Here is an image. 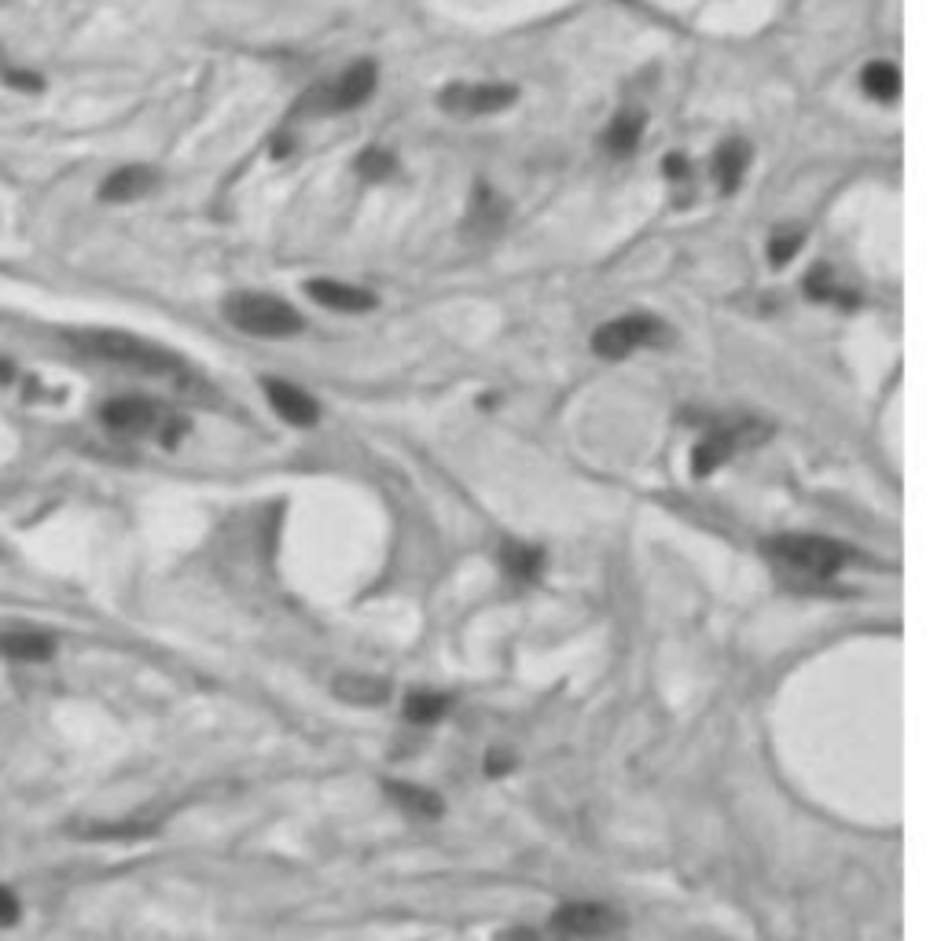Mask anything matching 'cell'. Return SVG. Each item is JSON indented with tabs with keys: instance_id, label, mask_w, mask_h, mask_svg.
<instances>
[{
	"instance_id": "cell-1",
	"label": "cell",
	"mask_w": 941,
	"mask_h": 941,
	"mask_svg": "<svg viewBox=\"0 0 941 941\" xmlns=\"http://www.w3.org/2000/svg\"><path fill=\"white\" fill-rule=\"evenodd\" d=\"M761 548L787 574H802V578L813 581L835 578L853 556L842 541H831V537H820V533H780V537H769Z\"/></svg>"
},
{
	"instance_id": "cell-2",
	"label": "cell",
	"mask_w": 941,
	"mask_h": 941,
	"mask_svg": "<svg viewBox=\"0 0 941 941\" xmlns=\"http://www.w3.org/2000/svg\"><path fill=\"white\" fill-rule=\"evenodd\" d=\"M78 346L89 353V357L122 364V368L140 372V375H181L184 372V361L173 350H166L159 342L140 339V335H125V331H85V335H78Z\"/></svg>"
},
{
	"instance_id": "cell-3",
	"label": "cell",
	"mask_w": 941,
	"mask_h": 941,
	"mask_svg": "<svg viewBox=\"0 0 941 941\" xmlns=\"http://www.w3.org/2000/svg\"><path fill=\"white\" fill-rule=\"evenodd\" d=\"M225 317L232 328L258 335V339H287L302 331V317L284 298L258 295V291H239L225 298Z\"/></svg>"
},
{
	"instance_id": "cell-4",
	"label": "cell",
	"mask_w": 941,
	"mask_h": 941,
	"mask_svg": "<svg viewBox=\"0 0 941 941\" xmlns=\"http://www.w3.org/2000/svg\"><path fill=\"white\" fill-rule=\"evenodd\" d=\"M669 339V331L662 320L644 317V313H633V317H618L611 324H603L596 335H592V350L607 357V361H622L640 346H662Z\"/></svg>"
},
{
	"instance_id": "cell-5",
	"label": "cell",
	"mask_w": 941,
	"mask_h": 941,
	"mask_svg": "<svg viewBox=\"0 0 941 941\" xmlns=\"http://www.w3.org/2000/svg\"><path fill=\"white\" fill-rule=\"evenodd\" d=\"M765 438H769V427H765V423H754V420L714 427V431L706 434L703 442L695 445V453H692V475H695V478L714 475V471H717L721 464H725L728 456H736L739 449H750V445L765 442Z\"/></svg>"
},
{
	"instance_id": "cell-6",
	"label": "cell",
	"mask_w": 941,
	"mask_h": 941,
	"mask_svg": "<svg viewBox=\"0 0 941 941\" xmlns=\"http://www.w3.org/2000/svg\"><path fill=\"white\" fill-rule=\"evenodd\" d=\"M100 420L111 427L114 434H133V438H140V434H162V427H170V431L181 434L184 423L181 420H166V409H162L159 401H151V397H114V401H107L100 409Z\"/></svg>"
},
{
	"instance_id": "cell-7",
	"label": "cell",
	"mask_w": 941,
	"mask_h": 941,
	"mask_svg": "<svg viewBox=\"0 0 941 941\" xmlns=\"http://www.w3.org/2000/svg\"><path fill=\"white\" fill-rule=\"evenodd\" d=\"M372 92H375V63H353L339 81L317 85V89L302 100L298 111H350V107H361Z\"/></svg>"
},
{
	"instance_id": "cell-8",
	"label": "cell",
	"mask_w": 941,
	"mask_h": 941,
	"mask_svg": "<svg viewBox=\"0 0 941 941\" xmlns=\"http://www.w3.org/2000/svg\"><path fill=\"white\" fill-rule=\"evenodd\" d=\"M552 927L567 938H607L618 927V912L600 901H570L552 912Z\"/></svg>"
},
{
	"instance_id": "cell-9",
	"label": "cell",
	"mask_w": 941,
	"mask_h": 941,
	"mask_svg": "<svg viewBox=\"0 0 941 941\" xmlns=\"http://www.w3.org/2000/svg\"><path fill=\"white\" fill-rule=\"evenodd\" d=\"M438 103L453 114H493L515 103V85H497V81L449 85V89L438 96Z\"/></svg>"
},
{
	"instance_id": "cell-10",
	"label": "cell",
	"mask_w": 941,
	"mask_h": 941,
	"mask_svg": "<svg viewBox=\"0 0 941 941\" xmlns=\"http://www.w3.org/2000/svg\"><path fill=\"white\" fill-rule=\"evenodd\" d=\"M265 394L273 401V409L280 412V420H287L291 427H313V423L320 420V405L302 386L284 383V379H269V383H265Z\"/></svg>"
},
{
	"instance_id": "cell-11",
	"label": "cell",
	"mask_w": 941,
	"mask_h": 941,
	"mask_svg": "<svg viewBox=\"0 0 941 941\" xmlns=\"http://www.w3.org/2000/svg\"><path fill=\"white\" fill-rule=\"evenodd\" d=\"M306 291L313 302L335 309V313H368V309H375L372 291L353 287V284H339V280H309Z\"/></svg>"
},
{
	"instance_id": "cell-12",
	"label": "cell",
	"mask_w": 941,
	"mask_h": 941,
	"mask_svg": "<svg viewBox=\"0 0 941 941\" xmlns=\"http://www.w3.org/2000/svg\"><path fill=\"white\" fill-rule=\"evenodd\" d=\"M155 184H159V173L148 170V166H122L103 181L100 195L107 203H133L140 195H148Z\"/></svg>"
},
{
	"instance_id": "cell-13",
	"label": "cell",
	"mask_w": 941,
	"mask_h": 941,
	"mask_svg": "<svg viewBox=\"0 0 941 941\" xmlns=\"http://www.w3.org/2000/svg\"><path fill=\"white\" fill-rule=\"evenodd\" d=\"M386 794L394 798L409 817H420V820H438L445 813V802L442 794L427 791V787H420V783H409V780H386Z\"/></svg>"
},
{
	"instance_id": "cell-14",
	"label": "cell",
	"mask_w": 941,
	"mask_h": 941,
	"mask_svg": "<svg viewBox=\"0 0 941 941\" xmlns=\"http://www.w3.org/2000/svg\"><path fill=\"white\" fill-rule=\"evenodd\" d=\"M52 651H56L52 636L34 633V629H19V633L0 636V655L12 658V662H45V658H52Z\"/></svg>"
},
{
	"instance_id": "cell-15",
	"label": "cell",
	"mask_w": 941,
	"mask_h": 941,
	"mask_svg": "<svg viewBox=\"0 0 941 941\" xmlns=\"http://www.w3.org/2000/svg\"><path fill=\"white\" fill-rule=\"evenodd\" d=\"M331 692L339 695L342 703H357V706H379L386 703L390 695V684L379 681V677H364V673H346L331 684Z\"/></svg>"
},
{
	"instance_id": "cell-16",
	"label": "cell",
	"mask_w": 941,
	"mask_h": 941,
	"mask_svg": "<svg viewBox=\"0 0 941 941\" xmlns=\"http://www.w3.org/2000/svg\"><path fill=\"white\" fill-rule=\"evenodd\" d=\"M644 125H647V114L636 111V107L614 114L611 129H607V137H603L607 151H611V155H633L640 137H644Z\"/></svg>"
},
{
	"instance_id": "cell-17",
	"label": "cell",
	"mask_w": 941,
	"mask_h": 941,
	"mask_svg": "<svg viewBox=\"0 0 941 941\" xmlns=\"http://www.w3.org/2000/svg\"><path fill=\"white\" fill-rule=\"evenodd\" d=\"M747 162H750V148L743 144V140H728V144H721L717 162H714L721 192H736L739 181H743V173H747Z\"/></svg>"
},
{
	"instance_id": "cell-18",
	"label": "cell",
	"mask_w": 941,
	"mask_h": 941,
	"mask_svg": "<svg viewBox=\"0 0 941 941\" xmlns=\"http://www.w3.org/2000/svg\"><path fill=\"white\" fill-rule=\"evenodd\" d=\"M449 706H453L449 695L431 692V688H416V692L405 699V717H409L412 725H434V721H442V717L449 714Z\"/></svg>"
},
{
	"instance_id": "cell-19",
	"label": "cell",
	"mask_w": 941,
	"mask_h": 941,
	"mask_svg": "<svg viewBox=\"0 0 941 941\" xmlns=\"http://www.w3.org/2000/svg\"><path fill=\"white\" fill-rule=\"evenodd\" d=\"M861 85L872 100H897L901 96V70L894 63H868L861 74Z\"/></svg>"
},
{
	"instance_id": "cell-20",
	"label": "cell",
	"mask_w": 941,
	"mask_h": 941,
	"mask_svg": "<svg viewBox=\"0 0 941 941\" xmlns=\"http://www.w3.org/2000/svg\"><path fill=\"white\" fill-rule=\"evenodd\" d=\"M504 567H508V574H515V578L533 581L541 574V567H545V552L530 545H508L504 548Z\"/></svg>"
},
{
	"instance_id": "cell-21",
	"label": "cell",
	"mask_w": 941,
	"mask_h": 941,
	"mask_svg": "<svg viewBox=\"0 0 941 941\" xmlns=\"http://www.w3.org/2000/svg\"><path fill=\"white\" fill-rule=\"evenodd\" d=\"M357 173H361L364 181H383V177H390L394 173V155L383 148H368L361 151V159H357Z\"/></svg>"
},
{
	"instance_id": "cell-22",
	"label": "cell",
	"mask_w": 941,
	"mask_h": 941,
	"mask_svg": "<svg viewBox=\"0 0 941 941\" xmlns=\"http://www.w3.org/2000/svg\"><path fill=\"white\" fill-rule=\"evenodd\" d=\"M798 250H802V228H780V232L769 239V261L776 265V269L787 265Z\"/></svg>"
},
{
	"instance_id": "cell-23",
	"label": "cell",
	"mask_w": 941,
	"mask_h": 941,
	"mask_svg": "<svg viewBox=\"0 0 941 941\" xmlns=\"http://www.w3.org/2000/svg\"><path fill=\"white\" fill-rule=\"evenodd\" d=\"M471 214H475V228H478V232H489V228H497L500 221H504V203H500L497 195H489L486 188H482Z\"/></svg>"
},
{
	"instance_id": "cell-24",
	"label": "cell",
	"mask_w": 941,
	"mask_h": 941,
	"mask_svg": "<svg viewBox=\"0 0 941 941\" xmlns=\"http://www.w3.org/2000/svg\"><path fill=\"white\" fill-rule=\"evenodd\" d=\"M19 916H23L19 897H15L8 886H0V927H15V923H19Z\"/></svg>"
},
{
	"instance_id": "cell-25",
	"label": "cell",
	"mask_w": 941,
	"mask_h": 941,
	"mask_svg": "<svg viewBox=\"0 0 941 941\" xmlns=\"http://www.w3.org/2000/svg\"><path fill=\"white\" fill-rule=\"evenodd\" d=\"M4 85H12V89H19V92L45 89V81L37 78V74H30V70H4Z\"/></svg>"
},
{
	"instance_id": "cell-26",
	"label": "cell",
	"mask_w": 941,
	"mask_h": 941,
	"mask_svg": "<svg viewBox=\"0 0 941 941\" xmlns=\"http://www.w3.org/2000/svg\"><path fill=\"white\" fill-rule=\"evenodd\" d=\"M486 769H489V776H497V772H508V769H511V758H508V754H500V750H489Z\"/></svg>"
},
{
	"instance_id": "cell-27",
	"label": "cell",
	"mask_w": 941,
	"mask_h": 941,
	"mask_svg": "<svg viewBox=\"0 0 941 941\" xmlns=\"http://www.w3.org/2000/svg\"><path fill=\"white\" fill-rule=\"evenodd\" d=\"M666 170L673 173V177H684V173H688V162L677 159V155H669V159H666Z\"/></svg>"
},
{
	"instance_id": "cell-28",
	"label": "cell",
	"mask_w": 941,
	"mask_h": 941,
	"mask_svg": "<svg viewBox=\"0 0 941 941\" xmlns=\"http://www.w3.org/2000/svg\"><path fill=\"white\" fill-rule=\"evenodd\" d=\"M0 383H15V364L8 357H0Z\"/></svg>"
},
{
	"instance_id": "cell-29",
	"label": "cell",
	"mask_w": 941,
	"mask_h": 941,
	"mask_svg": "<svg viewBox=\"0 0 941 941\" xmlns=\"http://www.w3.org/2000/svg\"><path fill=\"white\" fill-rule=\"evenodd\" d=\"M504 941H541L533 930H526V927H519V930H511V934H504Z\"/></svg>"
}]
</instances>
